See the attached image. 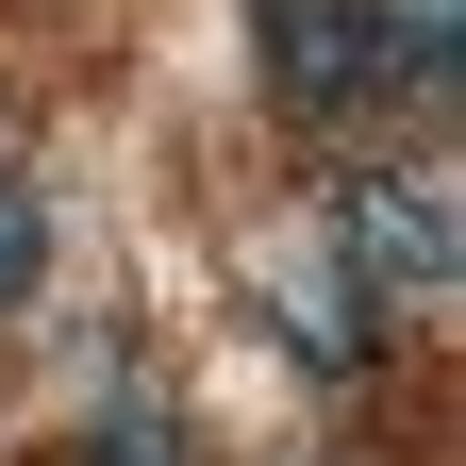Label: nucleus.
I'll return each mask as SVG.
<instances>
[{
	"mask_svg": "<svg viewBox=\"0 0 466 466\" xmlns=\"http://www.w3.org/2000/svg\"><path fill=\"white\" fill-rule=\"evenodd\" d=\"M250 84H267L283 134L383 116V67H367V17H350V0H250Z\"/></svg>",
	"mask_w": 466,
	"mask_h": 466,
	"instance_id": "obj_2",
	"label": "nucleus"
},
{
	"mask_svg": "<svg viewBox=\"0 0 466 466\" xmlns=\"http://www.w3.org/2000/svg\"><path fill=\"white\" fill-rule=\"evenodd\" d=\"M333 233V267L367 283L383 317H433L450 283H466V184H450V150H400V167H350V184L317 200Z\"/></svg>",
	"mask_w": 466,
	"mask_h": 466,
	"instance_id": "obj_1",
	"label": "nucleus"
},
{
	"mask_svg": "<svg viewBox=\"0 0 466 466\" xmlns=\"http://www.w3.org/2000/svg\"><path fill=\"white\" fill-rule=\"evenodd\" d=\"M367 17V67H383V116H433L466 84V0H350Z\"/></svg>",
	"mask_w": 466,
	"mask_h": 466,
	"instance_id": "obj_4",
	"label": "nucleus"
},
{
	"mask_svg": "<svg viewBox=\"0 0 466 466\" xmlns=\"http://www.w3.org/2000/svg\"><path fill=\"white\" fill-rule=\"evenodd\" d=\"M84 466H200V433L167 417V400H100V433H84Z\"/></svg>",
	"mask_w": 466,
	"mask_h": 466,
	"instance_id": "obj_5",
	"label": "nucleus"
},
{
	"mask_svg": "<svg viewBox=\"0 0 466 466\" xmlns=\"http://www.w3.org/2000/svg\"><path fill=\"white\" fill-rule=\"evenodd\" d=\"M34 283H50V200L17 184V167H0V317H17Z\"/></svg>",
	"mask_w": 466,
	"mask_h": 466,
	"instance_id": "obj_6",
	"label": "nucleus"
},
{
	"mask_svg": "<svg viewBox=\"0 0 466 466\" xmlns=\"http://www.w3.org/2000/svg\"><path fill=\"white\" fill-rule=\"evenodd\" d=\"M283 350H300L317 383H350V367L383 350V300L333 267V233H300V267H283Z\"/></svg>",
	"mask_w": 466,
	"mask_h": 466,
	"instance_id": "obj_3",
	"label": "nucleus"
}]
</instances>
